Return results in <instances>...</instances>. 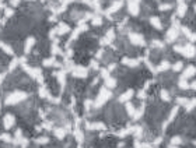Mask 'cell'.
Returning a JSON list of instances; mask_svg holds the SVG:
<instances>
[{"mask_svg": "<svg viewBox=\"0 0 196 148\" xmlns=\"http://www.w3.org/2000/svg\"><path fill=\"white\" fill-rule=\"evenodd\" d=\"M21 67H23L24 71H25V73H28V74H30V76H31L35 81H38L41 85H44V74H42L41 69H37V67H30V66L27 64V62L21 63Z\"/></svg>", "mask_w": 196, "mask_h": 148, "instance_id": "6da1fadb", "label": "cell"}, {"mask_svg": "<svg viewBox=\"0 0 196 148\" xmlns=\"http://www.w3.org/2000/svg\"><path fill=\"white\" fill-rule=\"evenodd\" d=\"M174 50L181 53L182 56H185V57H188V59H190V57H193L196 55V47L193 46V43H186L184 46H175Z\"/></svg>", "mask_w": 196, "mask_h": 148, "instance_id": "7a4b0ae2", "label": "cell"}, {"mask_svg": "<svg viewBox=\"0 0 196 148\" xmlns=\"http://www.w3.org/2000/svg\"><path fill=\"white\" fill-rule=\"evenodd\" d=\"M27 94L23 92V91H16V92H11L10 95L6 96V105H16L18 102L24 101V99H27Z\"/></svg>", "mask_w": 196, "mask_h": 148, "instance_id": "3957f363", "label": "cell"}, {"mask_svg": "<svg viewBox=\"0 0 196 148\" xmlns=\"http://www.w3.org/2000/svg\"><path fill=\"white\" fill-rule=\"evenodd\" d=\"M111 96H112V94H111L109 89H107V88H101V91H100V94H98V96H97V99H95V102H94V106L95 108L102 106L105 102L109 99Z\"/></svg>", "mask_w": 196, "mask_h": 148, "instance_id": "277c9868", "label": "cell"}, {"mask_svg": "<svg viewBox=\"0 0 196 148\" xmlns=\"http://www.w3.org/2000/svg\"><path fill=\"white\" fill-rule=\"evenodd\" d=\"M129 39H130V42L136 45V46H144L146 45V41L143 38V35L140 34H136V32H130L129 34Z\"/></svg>", "mask_w": 196, "mask_h": 148, "instance_id": "5b68a950", "label": "cell"}, {"mask_svg": "<svg viewBox=\"0 0 196 148\" xmlns=\"http://www.w3.org/2000/svg\"><path fill=\"white\" fill-rule=\"evenodd\" d=\"M86 129L87 130H91V131H104L107 127L102 122H94V123H86Z\"/></svg>", "mask_w": 196, "mask_h": 148, "instance_id": "8992f818", "label": "cell"}, {"mask_svg": "<svg viewBox=\"0 0 196 148\" xmlns=\"http://www.w3.org/2000/svg\"><path fill=\"white\" fill-rule=\"evenodd\" d=\"M71 71H73V76L77 78H86L87 74H88V70L83 66H76V67L71 69Z\"/></svg>", "mask_w": 196, "mask_h": 148, "instance_id": "52a82bcc", "label": "cell"}, {"mask_svg": "<svg viewBox=\"0 0 196 148\" xmlns=\"http://www.w3.org/2000/svg\"><path fill=\"white\" fill-rule=\"evenodd\" d=\"M127 11H129L132 16H137V14H139V11H140V8H139V3H137L136 0H130V1L127 3Z\"/></svg>", "mask_w": 196, "mask_h": 148, "instance_id": "ba28073f", "label": "cell"}, {"mask_svg": "<svg viewBox=\"0 0 196 148\" xmlns=\"http://www.w3.org/2000/svg\"><path fill=\"white\" fill-rule=\"evenodd\" d=\"M178 34H179V32H178V28H177V27H171V28L167 31V36H165V38H167V42H174L175 39L178 38Z\"/></svg>", "mask_w": 196, "mask_h": 148, "instance_id": "9c48e42d", "label": "cell"}, {"mask_svg": "<svg viewBox=\"0 0 196 148\" xmlns=\"http://www.w3.org/2000/svg\"><path fill=\"white\" fill-rule=\"evenodd\" d=\"M14 123H16V119H14L13 115H6L4 119H3V126H4L6 130H10L14 126Z\"/></svg>", "mask_w": 196, "mask_h": 148, "instance_id": "30bf717a", "label": "cell"}, {"mask_svg": "<svg viewBox=\"0 0 196 148\" xmlns=\"http://www.w3.org/2000/svg\"><path fill=\"white\" fill-rule=\"evenodd\" d=\"M195 74H196V67L193 66V64H190V66H188V67L184 70V73H182V76H181V77L186 78V80H188V78L193 77Z\"/></svg>", "mask_w": 196, "mask_h": 148, "instance_id": "8fae6325", "label": "cell"}, {"mask_svg": "<svg viewBox=\"0 0 196 148\" xmlns=\"http://www.w3.org/2000/svg\"><path fill=\"white\" fill-rule=\"evenodd\" d=\"M122 4H123V1H122V0H116L115 3H112V6H111V7L108 8L107 11H105V14H107V16H109V14H114V13H116L118 10L122 7Z\"/></svg>", "mask_w": 196, "mask_h": 148, "instance_id": "7c38bea8", "label": "cell"}, {"mask_svg": "<svg viewBox=\"0 0 196 148\" xmlns=\"http://www.w3.org/2000/svg\"><path fill=\"white\" fill-rule=\"evenodd\" d=\"M35 45V38H28L25 41V45H24V53L25 55H30L32 50V47Z\"/></svg>", "mask_w": 196, "mask_h": 148, "instance_id": "4fadbf2b", "label": "cell"}, {"mask_svg": "<svg viewBox=\"0 0 196 148\" xmlns=\"http://www.w3.org/2000/svg\"><path fill=\"white\" fill-rule=\"evenodd\" d=\"M186 11H188V6L184 3V1H181V3H178V8H177V16L178 17H182L186 14Z\"/></svg>", "mask_w": 196, "mask_h": 148, "instance_id": "5bb4252c", "label": "cell"}, {"mask_svg": "<svg viewBox=\"0 0 196 148\" xmlns=\"http://www.w3.org/2000/svg\"><path fill=\"white\" fill-rule=\"evenodd\" d=\"M69 31H70V27L66 23H60L57 25V28H56V34H59V35H64V34H67Z\"/></svg>", "mask_w": 196, "mask_h": 148, "instance_id": "9a60e30c", "label": "cell"}, {"mask_svg": "<svg viewBox=\"0 0 196 148\" xmlns=\"http://www.w3.org/2000/svg\"><path fill=\"white\" fill-rule=\"evenodd\" d=\"M139 59H129V57H123L122 59V63L125 64V66H129V67H136V66H139Z\"/></svg>", "mask_w": 196, "mask_h": 148, "instance_id": "2e32d148", "label": "cell"}, {"mask_svg": "<svg viewBox=\"0 0 196 148\" xmlns=\"http://www.w3.org/2000/svg\"><path fill=\"white\" fill-rule=\"evenodd\" d=\"M55 74V77L57 78V81H59V84L62 85V88L64 85H66V73L64 71H56V73H53Z\"/></svg>", "mask_w": 196, "mask_h": 148, "instance_id": "e0dca14e", "label": "cell"}, {"mask_svg": "<svg viewBox=\"0 0 196 148\" xmlns=\"http://www.w3.org/2000/svg\"><path fill=\"white\" fill-rule=\"evenodd\" d=\"M133 95H134L133 89H127V91H125V92L119 96V102H127L130 98H132V96H133Z\"/></svg>", "mask_w": 196, "mask_h": 148, "instance_id": "ac0fdd59", "label": "cell"}, {"mask_svg": "<svg viewBox=\"0 0 196 148\" xmlns=\"http://www.w3.org/2000/svg\"><path fill=\"white\" fill-rule=\"evenodd\" d=\"M150 24H151L156 30H158V31L163 30V24H161V21H160L158 17H151V18H150Z\"/></svg>", "mask_w": 196, "mask_h": 148, "instance_id": "d6986e66", "label": "cell"}, {"mask_svg": "<svg viewBox=\"0 0 196 148\" xmlns=\"http://www.w3.org/2000/svg\"><path fill=\"white\" fill-rule=\"evenodd\" d=\"M0 49L4 52V53H7V55H14V50H13V47L7 45V43H4V42H0Z\"/></svg>", "mask_w": 196, "mask_h": 148, "instance_id": "ffe728a7", "label": "cell"}, {"mask_svg": "<svg viewBox=\"0 0 196 148\" xmlns=\"http://www.w3.org/2000/svg\"><path fill=\"white\" fill-rule=\"evenodd\" d=\"M66 131H67V130H64V129H62V127H57V129H55V130H53V133H55V137H56V138H59V140L64 138Z\"/></svg>", "mask_w": 196, "mask_h": 148, "instance_id": "44dd1931", "label": "cell"}, {"mask_svg": "<svg viewBox=\"0 0 196 148\" xmlns=\"http://www.w3.org/2000/svg\"><path fill=\"white\" fill-rule=\"evenodd\" d=\"M105 87H107V88H115V87H116V80L112 78L111 76L107 77L105 78Z\"/></svg>", "mask_w": 196, "mask_h": 148, "instance_id": "7402d4cb", "label": "cell"}, {"mask_svg": "<svg viewBox=\"0 0 196 148\" xmlns=\"http://www.w3.org/2000/svg\"><path fill=\"white\" fill-rule=\"evenodd\" d=\"M170 67H171V64L164 60V62H161L160 64H158V66H157V70H156V71H165V70H168Z\"/></svg>", "mask_w": 196, "mask_h": 148, "instance_id": "603a6c76", "label": "cell"}, {"mask_svg": "<svg viewBox=\"0 0 196 148\" xmlns=\"http://www.w3.org/2000/svg\"><path fill=\"white\" fill-rule=\"evenodd\" d=\"M44 66H45V67H49V66H60V64L55 60V57H51V59H45V60H44Z\"/></svg>", "mask_w": 196, "mask_h": 148, "instance_id": "cb8c5ba5", "label": "cell"}, {"mask_svg": "<svg viewBox=\"0 0 196 148\" xmlns=\"http://www.w3.org/2000/svg\"><path fill=\"white\" fill-rule=\"evenodd\" d=\"M178 87H179L181 89H189V83L186 81V78H179V81H178Z\"/></svg>", "mask_w": 196, "mask_h": 148, "instance_id": "d4e9b609", "label": "cell"}, {"mask_svg": "<svg viewBox=\"0 0 196 148\" xmlns=\"http://www.w3.org/2000/svg\"><path fill=\"white\" fill-rule=\"evenodd\" d=\"M74 137H76V140H77L78 142H83V141H84V134H83V131H81L78 127L74 130Z\"/></svg>", "mask_w": 196, "mask_h": 148, "instance_id": "484cf974", "label": "cell"}, {"mask_svg": "<svg viewBox=\"0 0 196 148\" xmlns=\"http://www.w3.org/2000/svg\"><path fill=\"white\" fill-rule=\"evenodd\" d=\"M160 96H161V99H163V101H165V102L171 101V96H170V92H168L167 89H161V91H160Z\"/></svg>", "mask_w": 196, "mask_h": 148, "instance_id": "4316f807", "label": "cell"}, {"mask_svg": "<svg viewBox=\"0 0 196 148\" xmlns=\"http://www.w3.org/2000/svg\"><path fill=\"white\" fill-rule=\"evenodd\" d=\"M181 142H182V138H181V137H178V136H175V137H172V138H171L170 147H178Z\"/></svg>", "mask_w": 196, "mask_h": 148, "instance_id": "83f0119b", "label": "cell"}, {"mask_svg": "<svg viewBox=\"0 0 196 148\" xmlns=\"http://www.w3.org/2000/svg\"><path fill=\"white\" fill-rule=\"evenodd\" d=\"M125 108H126V112H127V115H129V116H133V113H134V106L133 105H132V103H130V102L127 101L126 102V105H125Z\"/></svg>", "mask_w": 196, "mask_h": 148, "instance_id": "f1b7e54d", "label": "cell"}, {"mask_svg": "<svg viewBox=\"0 0 196 148\" xmlns=\"http://www.w3.org/2000/svg\"><path fill=\"white\" fill-rule=\"evenodd\" d=\"M39 95H41L42 98H46V99H51V98H52V96H51V94L45 89V87H44V85L39 88Z\"/></svg>", "mask_w": 196, "mask_h": 148, "instance_id": "f546056e", "label": "cell"}, {"mask_svg": "<svg viewBox=\"0 0 196 148\" xmlns=\"http://www.w3.org/2000/svg\"><path fill=\"white\" fill-rule=\"evenodd\" d=\"M143 113H144V106H140V109H139V110H134L133 119H134V120H139V119L143 116Z\"/></svg>", "mask_w": 196, "mask_h": 148, "instance_id": "4dcf8cb0", "label": "cell"}, {"mask_svg": "<svg viewBox=\"0 0 196 148\" xmlns=\"http://www.w3.org/2000/svg\"><path fill=\"white\" fill-rule=\"evenodd\" d=\"M134 134V137L136 138H140L141 134H143V129H141L140 126H136V127H133V131H132Z\"/></svg>", "mask_w": 196, "mask_h": 148, "instance_id": "1f68e13d", "label": "cell"}, {"mask_svg": "<svg viewBox=\"0 0 196 148\" xmlns=\"http://www.w3.org/2000/svg\"><path fill=\"white\" fill-rule=\"evenodd\" d=\"M105 38H107V41L111 43V42L115 39V31H114V30H108V32L105 34Z\"/></svg>", "mask_w": 196, "mask_h": 148, "instance_id": "d6a6232c", "label": "cell"}, {"mask_svg": "<svg viewBox=\"0 0 196 148\" xmlns=\"http://www.w3.org/2000/svg\"><path fill=\"white\" fill-rule=\"evenodd\" d=\"M91 24L95 25V27H98V25H101L102 24V18L100 16H94L93 18H91Z\"/></svg>", "mask_w": 196, "mask_h": 148, "instance_id": "836d02e7", "label": "cell"}, {"mask_svg": "<svg viewBox=\"0 0 196 148\" xmlns=\"http://www.w3.org/2000/svg\"><path fill=\"white\" fill-rule=\"evenodd\" d=\"M182 69H184V63H182V62H177L172 66V70L174 71H181Z\"/></svg>", "mask_w": 196, "mask_h": 148, "instance_id": "e575fe53", "label": "cell"}, {"mask_svg": "<svg viewBox=\"0 0 196 148\" xmlns=\"http://www.w3.org/2000/svg\"><path fill=\"white\" fill-rule=\"evenodd\" d=\"M52 53H53V55H59V53H62L60 47L57 46V42H55V43H53V46H52Z\"/></svg>", "mask_w": 196, "mask_h": 148, "instance_id": "d590c367", "label": "cell"}, {"mask_svg": "<svg viewBox=\"0 0 196 148\" xmlns=\"http://www.w3.org/2000/svg\"><path fill=\"white\" fill-rule=\"evenodd\" d=\"M151 45H153V47H158V49H163V47H164V43L160 42V41H153Z\"/></svg>", "mask_w": 196, "mask_h": 148, "instance_id": "8d00e7d4", "label": "cell"}, {"mask_svg": "<svg viewBox=\"0 0 196 148\" xmlns=\"http://www.w3.org/2000/svg\"><path fill=\"white\" fill-rule=\"evenodd\" d=\"M170 8H171V4H168V3H164V4H160L158 6V10H161V11H167Z\"/></svg>", "mask_w": 196, "mask_h": 148, "instance_id": "74e56055", "label": "cell"}, {"mask_svg": "<svg viewBox=\"0 0 196 148\" xmlns=\"http://www.w3.org/2000/svg\"><path fill=\"white\" fill-rule=\"evenodd\" d=\"M101 77L105 80L107 77H109V70L108 69H101Z\"/></svg>", "mask_w": 196, "mask_h": 148, "instance_id": "f35d334b", "label": "cell"}, {"mask_svg": "<svg viewBox=\"0 0 196 148\" xmlns=\"http://www.w3.org/2000/svg\"><path fill=\"white\" fill-rule=\"evenodd\" d=\"M188 101H189V99H186V98H181V96H178V98H177V102H178L179 105H184V106L188 103Z\"/></svg>", "mask_w": 196, "mask_h": 148, "instance_id": "ab89813d", "label": "cell"}, {"mask_svg": "<svg viewBox=\"0 0 196 148\" xmlns=\"http://www.w3.org/2000/svg\"><path fill=\"white\" fill-rule=\"evenodd\" d=\"M137 98H139V99H144V98H146V89L139 91V92H137Z\"/></svg>", "mask_w": 196, "mask_h": 148, "instance_id": "60d3db41", "label": "cell"}, {"mask_svg": "<svg viewBox=\"0 0 196 148\" xmlns=\"http://www.w3.org/2000/svg\"><path fill=\"white\" fill-rule=\"evenodd\" d=\"M4 13H6V17H10V16H13V8H10V7H6V10H4Z\"/></svg>", "mask_w": 196, "mask_h": 148, "instance_id": "b9f144b4", "label": "cell"}, {"mask_svg": "<svg viewBox=\"0 0 196 148\" xmlns=\"http://www.w3.org/2000/svg\"><path fill=\"white\" fill-rule=\"evenodd\" d=\"M17 64H18V59H14V60H13V62H11V64H10V66H8V69H10V70H13V69H14V67H16Z\"/></svg>", "mask_w": 196, "mask_h": 148, "instance_id": "7bdbcfd3", "label": "cell"}, {"mask_svg": "<svg viewBox=\"0 0 196 148\" xmlns=\"http://www.w3.org/2000/svg\"><path fill=\"white\" fill-rule=\"evenodd\" d=\"M48 141H49V138H48V137H44V138H38V142H39V144H46Z\"/></svg>", "mask_w": 196, "mask_h": 148, "instance_id": "ee69618b", "label": "cell"}, {"mask_svg": "<svg viewBox=\"0 0 196 148\" xmlns=\"http://www.w3.org/2000/svg\"><path fill=\"white\" fill-rule=\"evenodd\" d=\"M42 127H44V129H48V130H52V123H44Z\"/></svg>", "mask_w": 196, "mask_h": 148, "instance_id": "f6af8a7d", "label": "cell"}, {"mask_svg": "<svg viewBox=\"0 0 196 148\" xmlns=\"http://www.w3.org/2000/svg\"><path fill=\"white\" fill-rule=\"evenodd\" d=\"M189 88H192L193 91H196V80H195V81H192V83L189 84Z\"/></svg>", "mask_w": 196, "mask_h": 148, "instance_id": "bcb514c9", "label": "cell"}, {"mask_svg": "<svg viewBox=\"0 0 196 148\" xmlns=\"http://www.w3.org/2000/svg\"><path fill=\"white\" fill-rule=\"evenodd\" d=\"M91 67L95 69V70H98V63L95 62V60H93V62H91Z\"/></svg>", "mask_w": 196, "mask_h": 148, "instance_id": "7dc6e473", "label": "cell"}, {"mask_svg": "<svg viewBox=\"0 0 196 148\" xmlns=\"http://www.w3.org/2000/svg\"><path fill=\"white\" fill-rule=\"evenodd\" d=\"M91 103H93V102L90 101V99H88V101H86V103H84V105H86V109H90V106H91Z\"/></svg>", "mask_w": 196, "mask_h": 148, "instance_id": "c3c4849f", "label": "cell"}, {"mask_svg": "<svg viewBox=\"0 0 196 148\" xmlns=\"http://www.w3.org/2000/svg\"><path fill=\"white\" fill-rule=\"evenodd\" d=\"M18 3H20V0H11V1H10V4H11V6H17Z\"/></svg>", "mask_w": 196, "mask_h": 148, "instance_id": "681fc988", "label": "cell"}, {"mask_svg": "<svg viewBox=\"0 0 196 148\" xmlns=\"http://www.w3.org/2000/svg\"><path fill=\"white\" fill-rule=\"evenodd\" d=\"M102 52H104V50H98V53H97V57H98V59H100V57H102V55H104V53H102Z\"/></svg>", "mask_w": 196, "mask_h": 148, "instance_id": "f907efd6", "label": "cell"}, {"mask_svg": "<svg viewBox=\"0 0 196 148\" xmlns=\"http://www.w3.org/2000/svg\"><path fill=\"white\" fill-rule=\"evenodd\" d=\"M4 77H6V74H0V85H1V83H3Z\"/></svg>", "mask_w": 196, "mask_h": 148, "instance_id": "816d5d0a", "label": "cell"}, {"mask_svg": "<svg viewBox=\"0 0 196 148\" xmlns=\"http://www.w3.org/2000/svg\"><path fill=\"white\" fill-rule=\"evenodd\" d=\"M115 67H116V66H115V64H109V66H108V70H114V69H115Z\"/></svg>", "mask_w": 196, "mask_h": 148, "instance_id": "f5cc1de1", "label": "cell"}, {"mask_svg": "<svg viewBox=\"0 0 196 148\" xmlns=\"http://www.w3.org/2000/svg\"><path fill=\"white\" fill-rule=\"evenodd\" d=\"M1 8H3V3L0 1V10H1Z\"/></svg>", "mask_w": 196, "mask_h": 148, "instance_id": "db71d44e", "label": "cell"}, {"mask_svg": "<svg viewBox=\"0 0 196 148\" xmlns=\"http://www.w3.org/2000/svg\"><path fill=\"white\" fill-rule=\"evenodd\" d=\"M193 10H195V13H196V4H195V6H193Z\"/></svg>", "mask_w": 196, "mask_h": 148, "instance_id": "11a10c76", "label": "cell"}, {"mask_svg": "<svg viewBox=\"0 0 196 148\" xmlns=\"http://www.w3.org/2000/svg\"><path fill=\"white\" fill-rule=\"evenodd\" d=\"M0 109H1V102H0Z\"/></svg>", "mask_w": 196, "mask_h": 148, "instance_id": "9f6ffc18", "label": "cell"}, {"mask_svg": "<svg viewBox=\"0 0 196 148\" xmlns=\"http://www.w3.org/2000/svg\"><path fill=\"white\" fill-rule=\"evenodd\" d=\"M136 1H139V0H136Z\"/></svg>", "mask_w": 196, "mask_h": 148, "instance_id": "6f0895ef", "label": "cell"}]
</instances>
